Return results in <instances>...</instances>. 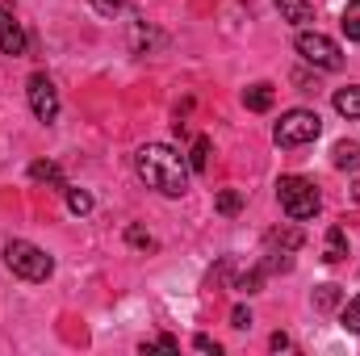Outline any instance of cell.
Returning a JSON list of instances; mask_svg holds the SVG:
<instances>
[{
	"label": "cell",
	"mask_w": 360,
	"mask_h": 356,
	"mask_svg": "<svg viewBox=\"0 0 360 356\" xmlns=\"http://www.w3.org/2000/svg\"><path fill=\"white\" fill-rule=\"evenodd\" d=\"M272 101H276L272 84H252V89H243V105H248L252 113H269Z\"/></svg>",
	"instance_id": "4fadbf2b"
},
{
	"label": "cell",
	"mask_w": 360,
	"mask_h": 356,
	"mask_svg": "<svg viewBox=\"0 0 360 356\" xmlns=\"http://www.w3.org/2000/svg\"><path fill=\"white\" fill-rule=\"evenodd\" d=\"M269 348H272V352H285V348H289V336H285V331H272Z\"/></svg>",
	"instance_id": "484cf974"
},
{
	"label": "cell",
	"mask_w": 360,
	"mask_h": 356,
	"mask_svg": "<svg viewBox=\"0 0 360 356\" xmlns=\"http://www.w3.org/2000/svg\"><path fill=\"white\" fill-rule=\"evenodd\" d=\"M352 201H356V205H360V180H356V184H352Z\"/></svg>",
	"instance_id": "83f0119b"
},
{
	"label": "cell",
	"mask_w": 360,
	"mask_h": 356,
	"mask_svg": "<svg viewBox=\"0 0 360 356\" xmlns=\"http://www.w3.org/2000/svg\"><path fill=\"white\" fill-rule=\"evenodd\" d=\"M264 243H269V252H297L306 243V235L297 227H272L269 235H264Z\"/></svg>",
	"instance_id": "ba28073f"
},
{
	"label": "cell",
	"mask_w": 360,
	"mask_h": 356,
	"mask_svg": "<svg viewBox=\"0 0 360 356\" xmlns=\"http://www.w3.org/2000/svg\"><path fill=\"white\" fill-rule=\"evenodd\" d=\"M4 265H8L13 276H21V281H46L55 272V260L38 243H30V239H8L4 243Z\"/></svg>",
	"instance_id": "3957f363"
},
{
	"label": "cell",
	"mask_w": 360,
	"mask_h": 356,
	"mask_svg": "<svg viewBox=\"0 0 360 356\" xmlns=\"http://www.w3.org/2000/svg\"><path fill=\"white\" fill-rule=\"evenodd\" d=\"M331 164H335L340 172H356L360 168V143H352V139L335 143V147H331Z\"/></svg>",
	"instance_id": "8fae6325"
},
{
	"label": "cell",
	"mask_w": 360,
	"mask_h": 356,
	"mask_svg": "<svg viewBox=\"0 0 360 356\" xmlns=\"http://www.w3.org/2000/svg\"><path fill=\"white\" fill-rule=\"evenodd\" d=\"M293 46H297V55H302L310 68H319V72H340V68H344L340 42L327 38V34H319V30H302V34L293 38Z\"/></svg>",
	"instance_id": "5b68a950"
},
{
	"label": "cell",
	"mask_w": 360,
	"mask_h": 356,
	"mask_svg": "<svg viewBox=\"0 0 360 356\" xmlns=\"http://www.w3.org/2000/svg\"><path fill=\"white\" fill-rule=\"evenodd\" d=\"M0 51H4V55H13V59H17V55H25V30L13 21V13H8V8H0Z\"/></svg>",
	"instance_id": "52a82bcc"
},
{
	"label": "cell",
	"mask_w": 360,
	"mask_h": 356,
	"mask_svg": "<svg viewBox=\"0 0 360 356\" xmlns=\"http://www.w3.org/2000/svg\"><path fill=\"white\" fill-rule=\"evenodd\" d=\"M348 256V235H344V227H327V243H323V260L327 265H340Z\"/></svg>",
	"instance_id": "7c38bea8"
},
{
	"label": "cell",
	"mask_w": 360,
	"mask_h": 356,
	"mask_svg": "<svg viewBox=\"0 0 360 356\" xmlns=\"http://www.w3.org/2000/svg\"><path fill=\"white\" fill-rule=\"evenodd\" d=\"M272 4H276L281 21H289V25H310L314 21V4L310 0H272Z\"/></svg>",
	"instance_id": "9c48e42d"
},
{
	"label": "cell",
	"mask_w": 360,
	"mask_h": 356,
	"mask_svg": "<svg viewBox=\"0 0 360 356\" xmlns=\"http://www.w3.org/2000/svg\"><path fill=\"white\" fill-rule=\"evenodd\" d=\"M30 180H38V184H51V189H68L63 168H59L55 160H34V164H30Z\"/></svg>",
	"instance_id": "30bf717a"
},
{
	"label": "cell",
	"mask_w": 360,
	"mask_h": 356,
	"mask_svg": "<svg viewBox=\"0 0 360 356\" xmlns=\"http://www.w3.org/2000/svg\"><path fill=\"white\" fill-rule=\"evenodd\" d=\"M340 298H344L340 285H319V289H314V306H319V310H335Z\"/></svg>",
	"instance_id": "e0dca14e"
},
{
	"label": "cell",
	"mask_w": 360,
	"mask_h": 356,
	"mask_svg": "<svg viewBox=\"0 0 360 356\" xmlns=\"http://www.w3.org/2000/svg\"><path fill=\"white\" fill-rule=\"evenodd\" d=\"M126 243H130V248H139V252H151V248H155V239H151L143 227H126Z\"/></svg>",
	"instance_id": "7402d4cb"
},
{
	"label": "cell",
	"mask_w": 360,
	"mask_h": 356,
	"mask_svg": "<svg viewBox=\"0 0 360 356\" xmlns=\"http://www.w3.org/2000/svg\"><path fill=\"white\" fill-rule=\"evenodd\" d=\"M319 134H323V117H319L314 109H289V113H281V122H276V130H272L276 147H285V151L306 147V143H314Z\"/></svg>",
	"instance_id": "277c9868"
},
{
	"label": "cell",
	"mask_w": 360,
	"mask_h": 356,
	"mask_svg": "<svg viewBox=\"0 0 360 356\" xmlns=\"http://www.w3.org/2000/svg\"><path fill=\"white\" fill-rule=\"evenodd\" d=\"M264 281H269V265L260 260L256 268H248V272L239 276V289H243V293H260V289H264Z\"/></svg>",
	"instance_id": "9a60e30c"
},
{
	"label": "cell",
	"mask_w": 360,
	"mask_h": 356,
	"mask_svg": "<svg viewBox=\"0 0 360 356\" xmlns=\"http://www.w3.org/2000/svg\"><path fill=\"white\" fill-rule=\"evenodd\" d=\"M25 96H30V109H34V117L38 122H55L59 117V89H55V80L46 76V72H34L30 80H25Z\"/></svg>",
	"instance_id": "8992f818"
},
{
	"label": "cell",
	"mask_w": 360,
	"mask_h": 356,
	"mask_svg": "<svg viewBox=\"0 0 360 356\" xmlns=\"http://www.w3.org/2000/svg\"><path fill=\"white\" fill-rule=\"evenodd\" d=\"M134 172L160 197H184L188 193V160L168 143H143L134 151Z\"/></svg>",
	"instance_id": "6da1fadb"
},
{
	"label": "cell",
	"mask_w": 360,
	"mask_h": 356,
	"mask_svg": "<svg viewBox=\"0 0 360 356\" xmlns=\"http://www.w3.org/2000/svg\"><path fill=\"white\" fill-rule=\"evenodd\" d=\"M63 193H68V210H72V214H89L92 210V197L84 193V189H72V184H68Z\"/></svg>",
	"instance_id": "44dd1931"
},
{
	"label": "cell",
	"mask_w": 360,
	"mask_h": 356,
	"mask_svg": "<svg viewBox=\"0 0 360 356\" xmlns=\"http://www.w3.org/2000/svg\"><path fill=\"white\" fill-rule=\"evenodd\" d=\"M193 348H197V352H222V344H218V340H210V336H193Z\"/></svg>",
	"instance_id": "d4e9b609"
},
{
	"label": "cell",
	"mask_w": 360,
	"mask_h": 356,
	"mask_svg": "<svg viewBox=\"0 0 360 356\" xmlns=\"http://www.w3.org/2000/svg\"><path fill=\"white\" fill-rule=\"evenodd\" d=\"M155 348H168V352H176L180 340H176V336H160V340H155Z\"/></svg>",
	"instance_id": "4316f807"
},
{
	"label": "cell",
	"mask_w": 360,
	"mask_h": 356,
	"mask_svg": "<svg viewBox=\"0 0 360 356\" xmlns=\"http://www.w3.org/2000/svg\"><path fill=\"white\" fill-rule=\"evenodd\" d=\"M276 201H281L289 222H306V218H314L323 210V197H319L314 180L306 177H281L276 180Z\"/></svg>",
	"instance_id": "7a4b0ae2"
},
{
	"label": "cell",
	"mask_w": 360,
	"mask_h": 356,
	"mask_svg": "<svg viewBox=\"0 0 360 356\" xmlns=\"http://www.w3.org/2000/svg\"><path fill=\"white\" fill-rule=\"evenodd\" d=\"M188 168H193V172H205V168H210V139H197V143H193Z\"/></svg>",
	"instance_id": "ffe728a7"
},
{
	"label": "cell",
	"mask_w": 360,
	"mask_h": 356,
	"mask_svg": "<svg viewBox=\"0 0 360 356\" xmlns=\"http://www.w3.org/2000/svg\"><path fill=\"white\" fill-rule=\"evenodd\" d=\"M340 30L348 34V42H360V0H348V8L340 17Z\"/></svg>",
	"instance_id": "2e32d148"
},
{
	"label": "cell",
	"mask_w": 360,
	"mask_h": 356,
	"mask_svg": "<svg viewBox=\"0 0 360 356\" xmlns=\"http://www.w3.org/2000/svg\"><path fill=\"white\" fill-rule=\"evenodd\" d=\"M231 327H235V331H248V327H252V310H248V306H235V310H231Z\"/></svg>",
	"instance_id": "603a6c76"
},
{
	"label": "cell",
	"mask_w": 360,
	"mask_h": 356,
	"mask_svg": "<svg viewBox=\"0 0 360 356\" xmlns=\"http://www.w3.org/2000/svg\"><path fill=\"white\" fill-rule=\"evenodd\" d=\"M335 113H344V117H356L360 122V89H340L335 92Z\"/></svg>",
	"instance_id": "5bb4252c"
},
{
	"label": "cell",
	"mask_w": 360,
	"mask_h": 356,
	"mask_svg": "<svg viewBox=\"0 0 360 356\" xmlns=\"http://www.w3.org/2000/svg\"><path fill=\"white\" fill-rule=\"evenodd\" d=\"M214 205H218V214H226V218H235V214H239V210H243V197H239V193H235V189H222V193H218V201H214Z\"/></svg>",
	"instance_id": "ac0fdd59"
},
{
	"label": "cell",
	"mask_w": 360,
	"mask_h": 356,
	"mask_svg": "<svg viewBox=\"0 0 360 356\" xmlns=\"http://www.w3.org/2000/svg\"><path fill=\"white\" fill-rule=\"evenodd\" d=\"M340 327H344V331H356V336H360V293L348 302V306H344V310H340Z\"/></svg>",
	"instance_id": "d6986e66"
},
{
	"label": "cell",
	"mask_w": 360,
	"mask_h": 356,
	"mask_svg": "<svg viewBox=\"0 0 360 356\" xmlns=\"http://www.w3.org/2000/svg\"><path fill=\"white\" fill-rule=\"evenodd\" d=\"M92 8H96L101 17H117V13L126 8V0H92Z\"/></svg>",
	"instance_id": "cb8c5ba5"
}]
</instances>
